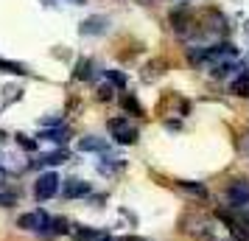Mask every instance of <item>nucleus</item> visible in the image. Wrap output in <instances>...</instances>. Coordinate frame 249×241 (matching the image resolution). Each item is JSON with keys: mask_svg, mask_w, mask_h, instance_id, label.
I'll return each mask as SVG.
<instances>
[{"mask_svg": "<svg viewBox=\"0 0 249 241\" xmlns=\"http://www.w3.org/2000/svg\"><path fill=\"white\" fill-rule=\"evenodd\" d=\"M224 199L230 202V207L249 205V180H232V183L227 185Z\"/></svg>", "mask_w": 249, "mask_h": 241, "instance_id": "f03ea898", "label": "nucleus"}, {"mask_svg": "<svg viewBox=\"0 0 249 241\" xmlns=\"http://www.w3.org/2000/svg\"><path fill=\"white\" fill-rule=\"evenodd\" d=\"M17 143H20V146H23L25 151H34L36 149V143L31 138H28V135H17Z\"/></svg>", "mask_w": 249, "mask_h": 241, "instance_id": "b1692460", "label": "nucleus"}, {"mask_svg": "<svg viewBox=\"0 0 249 241\" xmlns=\"http://www.w3.org/2000/svg\"><path fill=\"white\" fill-rule=\"evenodd\" d=\"M48 222H51V216H48L45 210H31V213H23V216L17 219V227H20V230H36V233H42Z\"/></svg>", "mask_w": 249, "mask_h": 241, "instance_id": "20e7f679", "label": "nucleus"}, {"mask_svg": "<svg viewBox=\"0 0 249 241\" xmlns=\"http://www.w3.org/2000/svg\"><path fill=\"white\" fill-rule=\"evenodd\" d=\"M73 233H76V239L79 241H101L104 239V233L101 230H95V227H76Z\"/></svg>", "mask_w": 249, "mask_h": 241, "instance_id": "f3484780", "label": "nucleus"}, {"mask_svg": "<svg viewBox=\"0 0 249 241\" xmlns=\"http://www.w3.org/2000/svg\"><path fill=\"white\" fill-rule=\"evenodd\" d=\"M107 81H109L112 87H121V90L126 87V76L121 70H107Z\"/></svg>", "mask_w": 249, "mask_h": 241, "instance_id": "aec40b11", "label": "nucleus"}, {"mask_svg": "<svg viewBox=\"0 0 249 241\" xmlns=\"http://www.w3.org/2000/svg\"><path fill=\"white\" fill-rule=\"evenodd\" d=\"M101 241H118V239H109V236H104V239Z\"/></svg>", "mask_w": 249, "mask_h": 241, "instance_id": "bb28decb", "label": "nucleus"}, {"mask_svg": "<svg viewBox=\"0 0 249 241\" xmlns=\"http://www.w3.org/2000/svg\"><path fill=\"white\" fill-rule=\"evenodd\" d=\"M107 129H109V135H112L118 143H124V146H132V143H137V129L129 124V118H109L107 121Z\"/></svg>", "mask_w": 249, "mask_h": 241, "instance_id": "f257e3e1", "label": "nucleus"}, {"mask_svg": "<svg viewBox=\"0 0 249 241\" xmlns=\"http://www.w3.org/2000/svg\"><path fill=\"white\" fill-rule=\"evenodd\" d=\"M232 70H235L232 62H218V65L213 68V79H224V76H230Z\"/></svg>", "mask_w": 249, "mask_h": 241, "instance_id": "6ab92c4d", "label": "nucleus"}, {"mask_svg": "<svg viewBox=\"0 0 249 241\" xmlns=\"http://www.w3.org/2000/svg\"><path fill=\"white\" fill-rule=\"evenodd\" d=\"M121 107L132 115H143V107H140V101H137L135 95H124V98H121Z\"/></svg>", "mask_w": 249, "mask_h": 241, "instance_id": "a211bd4d", "label": "nucleus"}, {"mask_svg": "<svg viewBox=\"0 0 249 241\" xmlns=\"http://www.w3.org/2000/svg\"><path fill=\"white\" fill-rule=\"evenodd\" d=\"M179 191H185V194L196 196V199H207V188H204V183H193V180H179Z\"/></svg>", "mask_w": 249, "mask_h": 241, "instance_id": "f8f14e48", "label": "nucleus"}, {"mask_svg": "<svg viewBox=\"0 0 249 241\" xmlns=\"http://www.w3.org/2000/svg\"><path fill=\"white\" fill-rule=\"evenodd\" d=\"M59 191V177L53 171H45L39 174V180H36L34 185V196L39 199V202H45V199H51V196H56Z\"/></svg>", "mask_w": 249, "mask_h": 241, "instance_id": "7ed1b4c3", "label": "nucleus"}, {"mask_svg": "<svg viewBox=\"0 0 249 241\" xmlns=\"http://www.w3.org/2000/svg\"><path fill=\"white\" fill-rule=\"evenodd\" d=\"M92 68H95V65H92V59H79V62H76V73H73V76H76L79 81H90L92 79Z\"/></svg>", "mask_w": 249, "mask_h": 241, "instance_id": "2eb2a0df", "label": "nucleus"}, {"mask_svg": "<svg viewBox=\"0 0 249 241\" xmlns=\"http://www.w3.org/2000/svg\"><path fill=\"white\" fill-rule=\"evenodd\" d=\"M112 93H115L112 84H101V87H98V98H101V101H109V98H112Z\"/></svg>", "mask_w": 249, "mask_h": 241, "instance_id": "5701e85b", "label": "nucleus"}, {"mask_svg": "<svg viewBox=\"0 0 249 241\" xmlns=\"http://www.w3.org/2000/svg\"><path fill=\"white\" fill-rule=\"evenodd\" d=\"M171 25H174V31H177V34H188V31H191V25H193V12H191V6H185V3H182L179 9H174V12H171Z\"/></svg>", "mask_w": 249, "mask_h": 241, "instance_id": "39448f33", "label": "nucleus"}, {"mask_svg": "<svg viewBox=\"0 0 249 241\" xmlns=\"http://www.w3.org/2000/svg\"><path fill=\"white\" fill-rule=\"evenodd\" d=\"M70 154L65 149H56V151H48V154H39V160L36 166H62V163H68Z\"/></svg>", "mask_w": 249, "mask_h": 241, "instance_id": "9b49d317", "label": "nucleus"}, {"mask_svg": "<svg viewBox=\"0 0 249 241\" xmlns=\"http://www.w3.org/2000/svg\"><path fill=\"white\" fill-rule=\"evenodd\" d=\"M17 199H20V191L17 188H9V185L0 183V205L12 207V205H17Z\"/></svg>", "mask_w": 249, "mask_h": 241, "instance_id": "4468645a", "label": "nucleus"}, {"mask_svg": "<svg viewBox=\"0 0 249 241\" xmlns=\"http://www.w3.org/2000/svg\"><path fill=\"white\" fill-rule=\"evenodd\" d=\"M146 70H148V73H146V79H151L154 73L160 76V73H165V62H162V59H160V62H151V65H148Z\"/></svg>", "mask_w": 249, "mask_h": 241, "instance_id": "4be33fe9", "label": "nucleus"}, {"mask_svg": "<svg viewBox=\"0 0 249 241\" xmlns=\"http://www.w3.org/2000/svg\"><path fill=\"white\" fill-rule=\"evenodd\" d=\"M238 48L232 42H215L213 48H207V62H215V59H224V56H235Z\"/></svg>", "mask_w": 249, "mask_h": 241, "instance_id": "1a4fd4ad", "label": "nucleus"}, {"mask_svg": "<svg viewBox=\"0 0 249 241\" xmlns=\"http://www.w3.org/2000/svg\"><path fill=\"white\" fill-rule=\"evenodd\" d=\"M107 28H109V20L104 14H92V17H87L79 25L81 37H101V34H107Z\"/></svg>", "mask_w": 249, "mask_h": 241, "instance_id": "423d86ee", "label": "nucleus"}, {"mask_svg": "<svg viewBox=\"0 0 249 241\" xmlns=\"http://www.w3.org/2000/svg\"><path fill=\"white\" fill-rule=\"evenodd\" d=\"M68 3H76V6H81V3H84V0H68Z\"/></svg>", "mask_w": 249, "mask_h": 241, "instance_id": "a878e982", "label": "nucleus"}, {"mask_svg": "<svg viewBox=\"0 0 249 241\" xmlns=\"http://www.w3.org/2000/svg\"><path fill=\"white\" fill-rule=\"evenodd\" d=\"M230 93H232V95H238V98H249V73L238 76V79L230 84Z\"/></svg>", "mask_w": 249, "mask_h": 241, "instance_id": "ddd939ff", "label": "nucleus"}, {"mask_svg": "<svg viewBox=\"0 0 249 241\" xmlns=\"http://www.w3.org/2000/svg\"><path fill=\"white\" fill-rule=\"evenodd\" d=\"M90 191H92L90 183H84L79 177H70V180H65V185H62V196H65V199H81V196H87Z\"/></svg>", "mask_w": 249, "mask_h": 241, "instance_id": "0eeeda50", "label": "nucleus"}, {"mask_svg": "<svg viewBox=\"0 0 249 241\" xmlns=\"http://www.w3.org/2000/svg\"><path fill=\"white\" fill-rule=\"evenodd\" d=\"M3 177H6V171H3V166H0V183H3Z\"/></svg>", "mask_w": 249, "mask_h": 241, "instance_id": "393cba45", "label": "nucleus"}, {"mask_svg": "<svg viewBox=\"0 0 249 241\" xmlns=\"http://www.w3.org/2000/svg\"><path fill=\"white\" fill-rule=\"evenodd\" d=\"M79 149H81V151H101V154H104V151L109 149V143H107L104 138L87 135V138H81V140H79Z\"/></svg>", "mask_w": 249, "mask_h": 241, "instance_id": "9d476101", "label": "nucleus"}, {"mask_svg": "<svg viewBox=\"0 0 249 241\" xmlns=\"http://www.w3.org/2000/svg\"><path fill=\"white\" fill-rule=\"evenodd\" d=\"M39 138H42V140H51V143H68L70 132H68V129H45Z\"/></svg>", "mask_w": 249, "mask_h": 241, "instance_id": "dca6fc26", "label": "nucleus"}, {"mask_svg": "<svg viewBox=\"0 0 249 241\" xmlns=\"http://www.w3.org/2000/svg\"><path fill=\"white\" fill-rule=\"evenodd\" d=\"M0 68L6 70V73H17V76H23V73H28V70L20 65V62H6V59H0Z\"/></svg>", "mask_w": 249, "mask_h": 241, "instance_id": "412c9836", "label": "nucleus"}, {"mask_svg": "<svg viewBox=\"0 0 249 241\" xmlns=\"http://www.w3.org/2000/svg\"><path fill=\"white\" fill-rule=\"evenodd\" d=\"M68 230H70L68 219H65V216H53V219L45 224V230H42L39 236H42V239H56V236H65Z\"/></svg>", "mask_w": 249, "mask_h": 241, "instance_id": "6e6552de", "label": "nucleus"}]
</instances>
